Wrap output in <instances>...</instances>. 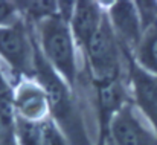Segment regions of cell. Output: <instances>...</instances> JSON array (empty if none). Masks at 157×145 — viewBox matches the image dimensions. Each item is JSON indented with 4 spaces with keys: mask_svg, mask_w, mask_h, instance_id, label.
<instances>
[{
    "mask_svg": "<svg viewBox=\"0 0 157 145\" xmlns=\"http://www.w3.org/2000/svg\"><path fill=\"white\" fill-rule=\"evenodd\" d=\"M34 66L48 98V105L69 142L72 145H89V138L84 131L81 116L72 101L67 86L61 81L59 75L41 53H34Z\"/></svg>",
    "mask_w": 157,
    "mask_h": 145,
    "instance_id": "obj_1",
    "label": "cell"
},
{
    "mask_svg": "<svg viewBox=\"0 0 157 145\" xmlns=\"http://www.w3.org/2000/svg\"><path fill=\"white\" fill-rule=\"evenodd\" d=\"M41 45L44 58L72 87L76 78L73 38L63 17H51L41 23Z\"/></svg>",
    "mask_w": 157,
    "mask_h": 145,
    "instance_id": "obj_2",
    "label": "cell"
},
{
    "mask_svg": "<svg viewBox=\"0 0 157 145\" xmlns=\"http://www.w3.org/2000/svg\"><path fill=\"white\" fill-rule=\"evenodd\" d=\"M86 52L92 76L98 86L111 81H119L121 53L116 34L107 15H104L98 32L86 48Z\"/></svg>",
    "mask_w": 157,
    "mask_h": 145,
    "instance_id": "obj_3",
    "label": "cell"
},
{
    "mask_svg": "<svg viewBox=\"0 0 157 145\" xmlns=\"http://www.w3.org/2000/svg\"><path fill=\"white\" fill-rule=\"evenodd\" d=\"M111 145H156L153 135L136 118L130 105H124L108 127Z\"/></svg>",
    "mask_w": 157,
    "mask_h": 145,
    "instance_id": "obj_4",
    "label": "cell"
},
{
    "mask_svg": "<svg viewBox=\"0 0 157 145\" xmlns=\"http://www.w3.org/2000/svg\"><path fill=\"white\" fill-rule=\"evenodd\" d=\"M0 55L17 72L29 73L32 70L34 58L21 25L0 28Z\"/></svg>",
    "mask_w": 157,
    "mask_h": 145,
    "instance_id": "obj_5",
    "label": "cell"
},
{
    "mask_svg": "<svg viewBox=\"0 0 157 145\" xmlns=\"http://www.w3.org/2000/svg\"><path fill=\"white\" fill-rule=\"evenodd\" d=\"M130 75L136 102L157 131V75L147 72L134 63L130 66Z\"/></svg>",
    "mask_w": 157,
    "mask_h": 145,
    "instance_id": "obj_6",
    "label": "cell"
},
{
    "mask_svg": "<svg viewBox=\"0 0 157 145\" xmlns=\"http://www.w3.org/2000/svg\"><path fill=\"white\" fill-rule=\"evenodd\" d=\"M111 26L116 37L121 38L125 48H137L142 35H140V22L137 15V9L131 2H116L111 9Z\"/></svg>",
    "mask_w": 157,
    "mask_h": 145,
    "instance_id": "obj_7",
    "label": "cell"
},
{
    "mask_svg": "<svg viewBox=\"0 0 157 145\" xmlns=\"http://www.w3.org/2000/svg\"><path fill=\"white\" fill-rule=\"evenodd\" d=\"M102 12L95 2H78L72 12V31L76 41L86 49L102 23Z\"/></svg>",
    "mask_w": 157,
    "mask_h": 145,
    "instance_id": "obj_8",
    "label": "cell"
},
{
    "mask_svg": "<svg viewBox=\"0 0 157 145\" xmlns=\"http://www.w3.org/2000/svg\"><path fill=\"white\" fill-rule=\"evenodd\" d=\"M125 92L119 81H111L98 86V102H99V116L102 125V138L108 131L110 122L124 107Z\"/></svg>",
    "mask_w": 157,
    "mask_h": 145,
    "instance_id": "obj_9",
    "label": "cell"
},
{
    "mask_svg": "<svg viewBox=\"0 0 157 145\" xmlns=\"http://www.w3.org/2000/svg\"><path fill=\"white\" fill-rule=\"evenodd\" d=\"M48 105V98L43 89L35 86H25L20 89L15 98V107L18 108L21 118L34 121L43 116V112Z\"/></svg>",
    "mask_w": 157,
    "mask_h": 145,
    "instance_id": "obj_10",
    "label": "cell"
},
{
    "mask_svg": "<svg viewBox=\"0 0 157 145\" xmlns=\"http://www.w3.org/2000/svg\"><path fill=\"white\" fill-rule=\"evenodd\" d=\"M137 58L147 72L157 75V23H153L137 46Z\"/></svg>",
    "mask_w": 157,
    "mask_h": 145,
    "instance_id": "obj_11",
    "label": "cell"
},
{
    "mask_svg": "<svg viewBox=\"0 0 157 145\" xmlns=\"http://www.w3.org/2000/svg\"><path fill=\"white\" fill-rule=\"evenodd\" d=\"M15 130L18 133L20 145H41V125L25 118H17Z\"/></svg>",
    "mask_w": 157,
    "mask_h": 145,
    "instance_id": "obj_12",
    "label": "cell"
},
{
    "mask_svg": "<svg viewBox=\"0 0 157 145\" xmlns=\"http://www.w3.org/2000/svg\"><path fill=\"white\" fill-rule=\"evenodd\" d=\"M20 5L35 20H46V18L55 17V12L58 11L55 2L40 0V2H26V3H20Z\"/></svg>",
    "mask_w": 157,
    "mask_h": 145,
    "instance_id": "obj_13",
    "label": "cell"
},
{
    "mask_svg": "<svg viewBox=\"0 0 157 145\" xmlns=\"http://www.w3.org/2000/svg\"><path fill=\"white\" fill-rule=\"evenodd\" d=\"M14 17H15V3L0 2V28H5L6 25L12 23Z\"/></svg>",
    "mask_w": 157,
    "mask_h": 145,
    "instance_id": "obj_14",
    "label": "cell"
}]
</instances>
